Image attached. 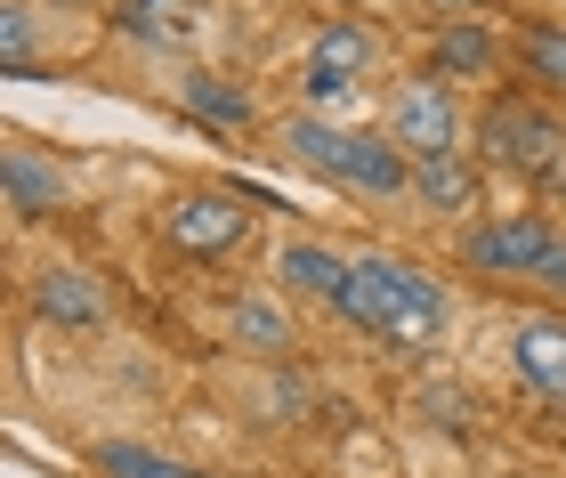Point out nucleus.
<instances>
[{
	"instance_id": "0eeeda50",
	"label": "nucleus",
	"mask_w": 566,
	"mask_h": 478,
	"mask_svg": "<svg viewBox=\"0 0 566 478\" xmlns=\"http://www.w3.org/2000/svg\"><path fill=\"white\" fill-rule=\"evenodd\" d=\"M243 228H251V211L235 204V195H219V187H187V195L170 204V219H163V236H170L178 251H195V260H219V251H235Z\"/></svg>"
},
{
	"instance_id": "7ed1b4c3",
	"label": "nucleus",
	"mask_w": 566,
	"mask_h": 478,
	"mask_svg": "<svg viewBox=\"0 0 566 478\" xmlns=\"http://www.w3.org/2000/svg\"><path fill=\"white\" fill-rule=\"evenodd\" d=\"M485 138V163L510 170V179L543 187V195H566V122L551 106H534V97H494L478 122Z\"/></svg>"
},
{
	"instance_id": "1a4fd4ad",
	"label": "nucleus",
	"mask_w": 566,
	"mask_h": 478,
	"mask_svg": "<svg viewBox=\"0 0 566 478\" xmlns=\"http://www.w3.org/2000/svg\"><path fill=\"white\" fill-rule=\"evenodd\" d=\"M510 365H518V382L534 397L566 406V316H526L518 341H510Z\"/></svg>"
},
{
	"instance_id": "6ab92c4d",
	"label": "nucleus",
	"mask_w": 566,
	"mask_h": 478,
	"mask_svg": "<svg viewBox=\"0 0 566 478\" xmlns=\"http://www.w3.org/2000/svg\"><path fill=\"white\" fill-rule=\"evenodd\" d=\"M33 58H41L33 0H9V9H0V65H9V73H33Z\"/></svg>"
},
{
	"instance_id": "20e7f679",
	"label": "nucleus",
	"mask_w": 566,
	"mask_h": 478,
	"mask_svg": "<svg viewBox=\"0 0 566 478\" xmlns=\"http://www.w3.org/2000/svg\"><path fill=\"white\" fill-rule=\"evenodd\" d=\"M461 260L485 276H534V284L566 292V236L551 219H485V228H470Z\"/></svg>"
},
{
	"instance_id": "9b49d317",
	"label": "nucleus",
	"mask_w": 566,
	"mask_h": 478,
	"mask_svg": "<svg viewBox=\"0 0 566 478\" xmlns=\"http://www.w3.org/2000/svg\"><path fill=\"white\" fill-rule=\"evenodd\" d=\"M275 276L292 292H307V300H332V309H340V292H348V260L332 243H307V236H292L275 251Z\"/></svg>"
},
{
	"instance_id": "4468645a",
	"label": "nucleus",
	"mask_w": 566,
	"mask_h": 478,
	"mask_svg": "<svg viewBox=\"0 0 566 478\" xmlns=\"http://www.w3.org/2000/svg\"><path fill=\"white\" fill-rule=\"evenodd\" d=\"M227 333H235L243 349H260V357H283V349H292V316H283L275 300H260V292H243L235 309H227Z\"/></svg>"
},
{
	"instance_id": "dca6fc26",
	"label": "nucleus",
	"mask_w": 566,
	"mask_h": 478,
	"mask_svg": "<svg viewBox=\"0 0 566 478\" xmlns=\"http://www.w3.org/2000/svg\"><path fill=\"white\" fill-rule=\"evenodd\" d=\"M178 106L187 114H202V122H251V97L235 90V82H219V73H178Z\"/></svg>"
},
{
	"instance_id": "f03ea898",
	"label": "nucleus",
	"mask_w": 566,
	"mask_h": 478,
	"mask_svg": "<svg viewBox=\"0 0 566 478\" xmlns=\"http://www.w3.org/2000/svg\"><path fill=\"white\" fill-rule=\"evenodd\" d=\"M275 138L292 146L316 179L365 195V204H397V195H413V155H405L397 138H380V131H332V122H316V114H292Z\"/></svg>"
},
{
	"instance_id": "39448f33",
	"label": "nucleus",
	"mask_w": 566,
	"mask_h": 478,
	"mask_svg": "<svg viewBox=\"0 0 566 478\" xmlns=\"http://www.w3.org/2000/svg\"><path fill=\"white\" fill-rule=\"evenodd\" d=\"M389 138H397L413 163L461 155V106H453V90H446V82H405V90L389 97Z\"/></svg>"
},
{
	"instance_id": "423d86ee",
	"label": "nucleus",
	"mask_w": 566,
	"mask_h": 478,
	"mask_svg": "<svg viewBox=\"0 0 566 478\" xmlns=\"http://www.w3.org/2000/svg\"><path fill=\"white\" fill-rule=\"evenodd\" d=\"M373 65H380V33H373V24H356V17H340V24H324V33L307 41L300 90H307V97H340V90L365 82Z\"/></svg>"
},
{
	"instance_id": "2eb2a0df",
	"label": "nucleus",
	"mask_w": 566,
	"mask_h": 478,
	"mask_svg": "<svg viewBox=\"0 0 566 478\" xmlns=\"http://www.w3.org/2000/svg\"><path fill=\"white\" fill-rule=\"evenodd\" d=\"M413 204H429V211H470V204H478V170L461 163V155L413 163Z\"/></svg>"
},
{
	"instance_id": "f3484780",
	"label": "nucleus",
	"mask_w": 566,
	"mask_h": 478,
	"mask_svg": "<svg viewBox=\"0 0 566 478\" xmlns=\"http://www.w3.org/2000/svg\"><path fill=\"white\" fill-rule=\"evenodd\" d=\"M97 470H106V478H202V470L170 463V455H154V446H130V438L97 446Z\"/></svg>"
},
{
	"instance_id": "f257e3e1",
	"label": "nucleus",
	"mask_w": 566,
	"mask_h": 478,
	"mask_svg": "<svg viewBox=\"0 0 566 478\" xmlns=\"http://www.w3.org/2000/svg\"><path fill=\"white\" fill-rule=\"evenodd\" d=\"M340 316L356 333H380L397 349H437L453 333V300L437 276L389 260V251H365V260H348V292H340Z\"/></svg>"
},
{
	"instance_id": "ddd939ff",
	"label": "nucleus",
	"mask_w": 566,
	"mask_h": 478,
	"mask_svg": "<svg viewBox=\"0 0 566 478\" xmlns=\"http://www.w3.org/2000/svg\"><path fill=\"white\" fill-rule=\"evenodd\" d=\"M494 33L485 24H446L437 33V49H429V73H446V82H470V73H494Z\"/></svg>"
},
{
	"instance_id": "9d476101",
	"label": "nucleus",
	"mask_w": 566,
	"mask_h": 478,
	"mask_svg": "<svg viewBox=\"0 0 566 478\" xmlns=\"http://www.w3.org/2000/svg\"><path fill=\"white\" fill-rule=\"evenodd\" d=\"M114 24L146 49H195L202 41V0H122Z\"/></svg>"
},
{
	"instance_id": "a211bd4d",
	"label": "nucleus",
	"mask_w": 566,
	"mask_h": 478,
	"mask_svg": "<svg viewBox=\"0 0 566 478\" xmlns=\"http://www.w3.org/2000/svg\"><path fill=\"white\" fill-rule=\"evenodd\" d=\"M518 65H526L543 90H566V33H558V24H534V33H518Z\"/></svg>"
},
{
	"instance_id": "6e6552de",
	"label": "nucleus",
	"mask_w": 566,
	"mask_h": 478,
	"mask_svg": "<svg viewBox=\"0 0 566 478\" xmlns=\"http://www.w3.org/2000/svg\"><path fill=\"white\" fill-rule=\"evenodd\" d=\"M33 309H41V324H57V333H97V324H106V284L82 276V268H41Z\"/></svg>"
},
{
	"instance_id": "aec40b11",
	"label": "nucleus",
	"mask_w": 566,
	"mask_h": 478,
	"mask_svg": "<svg viewBox=\"0 0 566 478\" xmlns=\"http://www.w3.org/2000/svg\"><path fill=\"white\" fill-rule=\"evenodd\" d=\"M446 9H485V0H446Z\"/></svg>"
},
{
	"instance_id": "f8f14e48",
	"label": "nucleus",
	"mask_w": 566,
	"mask_h": 478,
	"mask_svg": "<svg viewBox=\"0 0 566 478\" xmlns=\"http://www.w3.org/2000/svg\"><path fill=\"white\" fill-rule=\"evenodd\" d=\"M0 179H9V211L17 219H49V211L65 204V170L41 163L33 146H9V170H0Z\"/></svg>"
}]
</instances>
